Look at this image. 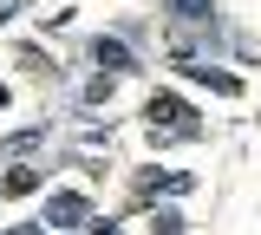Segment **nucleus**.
<instances>
[{
  "instance_id": "obj_1",
  "label": "nucleus",
  "mask_w": 261,
  "mask_h": 235,
  "mask_svg": "<svg viewBox=\"0 0 261 235\" xmlns=\"http://www.w3.org/2000/svg\"><path fill=\"white\" fill-rule=\"evenodd\" d=\"M144 124H150V144H190V137H202V118L176 92H157L144 105Z\"/></svg>"
},
{
  "instance_id": "obj_2",
  "label": "nucleus",
  "mask_w": 261,
  "mask_h": 235,
  "mask_svg": "<svg viewBox=\"0 0 261 235\" xmlns=\"http://www.w3.org/2000/svg\"><path fill=\"white\" fill-rule=\"evenodd\" d=\"M85 222H98L92 202L79 196V190H59V196L46 202V229H85Z\"/></svg>"
},
{
  "instance_id": "obj_3",
  "label": "nucleus",
  "mask_w": 261,
  "mask_h": 235,
  "mask_svg": "<svg viewBox=\"0 0 261 235\" xmlns=\"http://www.w3.org/2000/svg\"><path fill=\"white\" fill-rule=\"evenodd\" d=\"M196 183L190 176H176V170H144L137 176V202H157V196H190Z\"/></svg>"
},
{
  "instance_id": "obj_4",
  "label": "nucleus",
  "mask_w": 261,
  "mask_h": 235,
  "mask_svg": "<svg viewBox=\"0 0 261 235\" xmlns=\"http://www.w3.org/2000/svg\"><path fill=\"white\" fill-rule=\"evenodd\" d=\"M176 66L190 72L196 85H209L216 98H235V92H242V79H235V72H222V66H190V59H176Z\"/></svg>"
},
{
  "instance_id": "obj_5",
  "label": "nucleus",
  "mask_w": 261,
  "mask_h": 235,
  "mask_svg": "<svg viewBox=\"0 0 261 235\" xmlns=\"http://www.w3.org/2000/svg\"><path fill=\"white\" fill-rule=\"evenodd\" d=\"M92 59H98L105 72H130V66H137V53H130L124 39H98V46H92Z\"/></svg>"
},
{
  "instance_id": "obj_6",
  "label": "nucleus",
  "mask_w": 261,
  "mask_h": 235,
  "mask_svg": "<svg viewBox=\"0 0 261 235\" xmlns=\"http://www.w3.org/2000/svg\"><path fill=\"white\" fill-rule=\"evenodd\" d=\"M163 13H170V20H196V27H209V20H216V0H163Z\"/></svg>"
},
{
  "instance_id": "obj_7",
  "label": "nucleus",
  "mask_w": 261,
  "mask_h": 235,
  "mask_svg": "<svg viewBox=\"0 0 261 235\" xmlns=\"http://www.w3.org/2000/svg\"><path fill=\"white\" fill-rule=\"evenodd\" d=\"M33 190H39V170H7V190H0V196H33Z\"/></svg>"
},
{
  "instance_id": "obj_8",
  "label": "nucleus",
  "mask_w": 261,
  "mask_h": 235,
  "mask_svg": "<svg viewBox=\"0 0 261 235\" xmlns=\"http://www.w3.org/2000/svg\"><path fill=\"white\" fill-rule=\"evenodd\" d=\"M0 105H7V85H0Z\"/></svg>"
}]
</instances>
